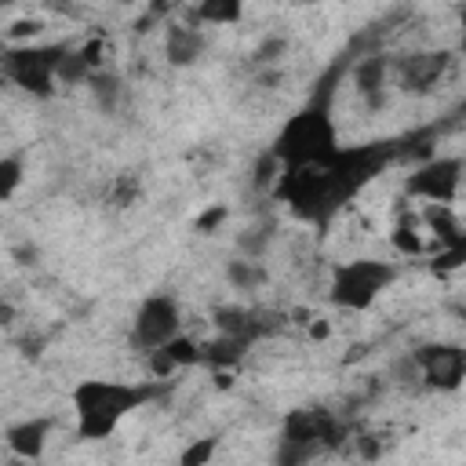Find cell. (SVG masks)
I'll return each instance as SVG.
<instances>
[{
	"label": "cell",
	"mask_w": 466,
	"mask_h": 466,
	"mask_svg": "<svg viewBox=\"0 0 466 466\" xmlns=\"http://www.w3.org/2000/svg\"><path fill=\"white\" fill-rule=\"evenodd\" d=\"M160 393V379L146 382H124V379H80L69 390V404L76 415V437L80 441H106L113 430L146 400Z\"/></svg>",
	"instance_id": "cell-1"
},
{
	"label": "cell",
	"mask_w": 466,
	"mask_h": 466,
	"mask_svg": "<svg viewBox=\"0 0 466 466\" xmlns=\"http://www.w3.org/2000/svg\"><path fill=\"white\" fill-rule=\"evenodd\" d=\"M400 269L390 258H375V255H357L346 262H335L328 273V302L335 309L346 313H368L382 291H390L397 284Z\"/></svg>",
	"instance_id": "cell-2"
},
{
	"label": "cell",
	"mask_w": 466,
	"mask_h": 466,
	"mask_svg": "<svg viewBox=\"0 0 466 466\" xmlns=\"http://www.w3.org/2000/svg\"><path fill=\"white\" fill-rule=\"evenodd\" d=\"M339 131H335V120L328 109L313 106V109H302L295 113L277 142H273V153L288 164V167H302V164H328L331 157H339Z\"/></svg>",
	"instance_id": "cell-3"
},
{
	"label": "cell",
	"mask_w": 466,
	"mask_h": 466,
	"mask_svg": "<svg viewBox=\"0 0 466 466\" xmlns=\"http://www.w3.org/2000/svg\"><path fill=\"white\" fill-rule=\"evenodd\" d=\"M69 47L62 44H25V47H7L4 51V76L36 95V98H51L55 84L62 80V58Z\"/></svg>",
	"instance_id": "cell-4"
},
{
	"label": "cell",
	"mask_w": 466,
	"mask_h": 466,
	"mask_svg": "<svg viewBox=\"0 0 466 466\" xmlns=\"http://www.w3.org/2000/svg\"><path fill=\"white\" fill-rule=\"evenodd\" d=\"M182 328V306L171 291H153L138 302L135 317H131V331H127V342L138 350V353H149L157 346H164L167 339H175Z\"/></svg>",
	"instance_id": "cell-5"
},
{
	"label": "cell",
	"mask_w": 466,
	"mask_h": 466,
	"mask_svg": "<svg viewBox=\"0 0 466 466\" xmlns=\"http://www.w3.org/2000/svg\"><path fill=\"white\" fill-rule=\"evenodd\" d=\"M466 186V164L459 157H430L404 178L408 200L419 204H455Z\"/></svg>",
	"instance_id": "cell-6"
},
{
	"label": "cell",
	"mask_w": 466,
	"mask_h": 466,
	"mask_svg": "<svg viewBox=\"0 0 466 466\" xmlns=\"http://www.w3.org/2000/svg\"><path fill=\"white\" fill-rule=\"evenodd\" d=\"M335 419L320 408L313 411H291L288 422H284V433H280V451L277 459L284 462H302V459H313L328 441H335Z\"/></svg>",
	"instance_id": "cell-7"
},
{
	"label": "cell",
	"mask_w": 466,
	"mask_h": 466,
	"mask_svg": "<svg viewBox=\"0 0 466 466\" xmlns=\"http://www.w3.org/2000/svg\"><path fill=\"white\" fill-rule=\"evenodd\" d=\"M411 364L422 379V386L430 390H459L466 382V350L455 346V342H430V346H419L411 353Z\"/></svg>",
	"instance_id": "cell-8"
},
{
	"label": "cell",
	"mask_w": 466,
	"mask_h": 466,
	"mask_svg": "<svg viewBox=\"0 0 466 466\" xmlns=\"http://www.w3.org/2000/svg\"><path fill=\"white\" fill-rule=\"evenodd\" d=\"M146 357V371L149 379H171L175 371H186L193 364H204V342H197L189 331H178L175 339H167L164 346L142 353Z\"/></svg>",
	"instance_id": "cell-9"
},
{
	"label": "cell",
	"mask_w": 466,
	"mask_h": 466,
	"mask_svg": "<svg viewBox=\"0 0 466 466\" xmlns=\"http://www.w3.org/2000/svg\"><path fill=\"white\" fill-rule=\"evenodd\" d=\"M51 419L47 415H29V419H18V422H7L4 426V448L22 459V462H36L44 459L47 451V441H51Z\"/></svg>",
	"instance_id": "cell-10"
},
{
	"label": "cell",
	"mask_w": 466,
	"mask_h": 466,
	"mask_svg": "<svg viewBox=\"0 0 466 466\" xmlns=\"http://www.w3.org/2000/svg\"><path fill=\"white\" fill-rule=\"evenodd\" d=\"M451 62V51H419V55H404L397 66H393V80L404 87V91H430L437 87V80L444 76Z\"/></svg>",
	"instance_id": "cell-11"
},
{
	"label": "cell",
	"mask_w": 466,
	"mask_h": 466,
	"mask_svg": "<svg viewBox=\"0 0 466 466\" xmlns=\"http://www.w3.org/2000/svg\"><path fill=\"white\" fill-rule=\"evenodd\" d=\"M200 55H204V33H200L197 22H171L164 29V58H167V66L186 69Z\"/></svg>",
	"instance_id": "cell-12"
},
{
	"label": "cell",
	"mask_w": 466,
	"mask_h": 466,
	"mask_svg": "<svg viewBox=\"0 0 466 466\" xmlns=\"http://www.w3.org/2000/svg\"><path fill=\"white\" fill-rule=\"evenodd\" d=\"M390 244L400 258H430L433 255V237L422 226V215H400L390 229Z\"/></svg>",
	"instance_id": "cell-13"
},
{
	"label": "cell",
	"mask_w": 466,
	"mask_h": 466,
	"mask_svg": "<svg viewBox=\"0 0 466 466\" xmlns=\"http://www.w3.org/2000/svg\"><path fill=\"white\" fill-rule=\"evenodd\" d=\"M244 11H248V0H193L189 18H193L200 29H204V25L226 29V25H240V22H244Z\"/></svg>",
	"instance_id": "cell-14"
},
{
	"label": "cell",
	"mask_w": 466,
	"mask_h": 466,
	"mask_svg": "<svg viewBox=\"0 0 466 466\" xmlns=\"http://www.w3.org/2000/svg\"><path fill=\"white\" fill-rule=\"evenodd\" d=\"M390 73H393V69H390L386 58H379V55L357 62V69H353V84H357V95H360L371 109L382 106V87H386V76H390Z\"/></svg>",
	"instance_id": "cell-15"
},
{
	"label": "cell",
	"mask_w": 466,
	"mask_h": 466,
	"mask_svg": "<svg viewBox=\"0 0 466 466\" xmlns=\"http://www.w3.org/2000/svg\"><path fill=\"white\" fill-rule=\"evenodd\" d=\"M226 280L233 291H258L269 273L262 266V258H251V255H237L233 262H226Z\"/></svg>",
	"instance_id": "cell-16"
},
{
	"label": "cell",
	"mask_w": 466,
	"mask_h": 466,
	"mask_svg": "<svg viewBox=\"0 0 466 466\" xmlns=\"http://www.w3.org/2000/svg\"><path fill=\"white\" fill-rule=\"evenodd\" d=\"M47 22L40 15H22V18H11L7 29H4V47H25V44H40Z\"/></svg>",
	"instance_id": "cell-17"
},
{
	"label": "cell",
	"mask_w": 466,
	"mask_h": 466,
	"mask_svg": "<svg viewBox=\"0 0 466 466\" xmlns=\"http://www.w3.org/2000/svg\"><path fill=\"white\" fill-rule=\"evenodd\" d=\"M25 182V157L22 153H4L0 157V200L11 204L15 193L22 189Z\"/></svg>",
	"instance_id": "cell-18"
},
{
	"label": "cell",
	"mask_w": 466,
	"mask_h": 466,
	"mask_svg": "<svg viewBox=\"0 0 466 466\" xmlns=\"http://www.w3.org/2000/svg\"><path fill=\"white\" fill-rule=\"evenodd\" d=\"M273 222H262V226H251V229H244L240 237H237V248H240V255H251V258H262L266 255V248H269V240H273Z\"/></svg>",
	"instance_id": "cell-19"
},
{
	"label": "cell",
	"mask_w": 466,
	"mask_h": 466,
	"mask_svg": "<svg viewBox=\"0 0 466 466\" xmlns=\"http://www.w3.org/2000/svg\"><path fill=\"white\" fill-rule=\"evenodd\" d=\"M87 87H91V98L102 106V109H116V102H120V80L113 76V73H95L91 80H87Z\"/></svg>",
	"instance_id": "cell-20"
},
{
	"label": "cell",
	"mask_w": 466,
	"mask_h": 466,
	"mask_svg": "<svg viewBox=\"0 0 466 466\" xmlns=\"http://www.w3.org/2000/svg\"><path fill=\"white\" fill-rule=\"evenodd\" d=\"M215 448H218V437H197L189 448H182L178 462L182 466H204V462L215 459Z\"/></svg>",
	"instance_id": "cell-21"
},
{
	"label": "cell",
	"mask_w": 466,
	"mask_h": 466,
	"mask_svg": "<svg viewBox=\"0 0 466 466\" xmlns=\"http://www.w3.org/2000/svg\"><path fill=\"white\" fill-rule=\"evenodd\" d=\"M288 55V36H266L258 47H255V66H273V62H280Z\"/></svg>",
	"instance_id": "cell-22"
},
{
	"label": "cell",
	"mask_w": 466,
	"mask_h": 466,
	"mask_svg": "<svg viewBox=\"0 0 466 466\" xmlns=\"http://www.w3.org/2000/svg\"><path fill=\"white\" fill-rule=\"evenodd\" d=\"M226 215H229V211H226L222 204H215L211 211H204V215L197 218V229H200V233H215V229L226 222Z\"/></svg>",
	"instance_id": "cell-23"
},
{
	"label": "cell",
	"mask_w": 466,
	"mask_h": 466,
	"mask_svg": "<svg viewBox=\"0 0 466 466\" xmlns=\"http://www.w3.org/2000/svg\"><path fill=\"white\" fill-rule=\"evenodd\" d=\"M455 51L466 58V0L459 4V44H455Z\"/></svg>",
	"instance_id": "cell-24"
},
{
	"label": "cell",
	"mask_w": 466,
	"mask_h": 466,
	"mask_svg": "<svg viewBox=\"0 0 466 466\" xmlns=\"http://www.w3.org/2000/svg\"><path fill=\"white\" fill-rule=\"evenodd\" d=\"M171 4H175V0H146V11H149L153 18H160V15H164Z\"/></svg>",
	"instance_id": "cell-25"
},
{
	"label": "cell",
	"mask_w": 466,
	"mask_h": 466,
	"mask_svg": "<svg viewBox=\"0 0 466 466\" xmlns=\"http://www.w3.org/2000/svg\"><path fill=\"white\" fill-rule=\"evenodd\" d=\"M120 4H138V0H120Z\"/></svg>",
	"instance_id": "cell-26"
}]
</instances>
